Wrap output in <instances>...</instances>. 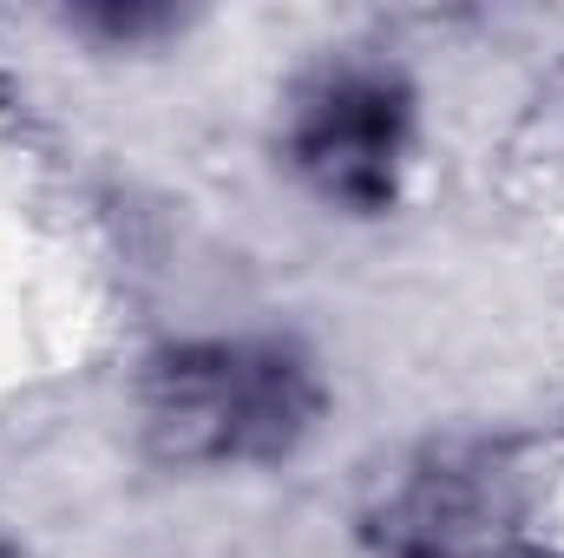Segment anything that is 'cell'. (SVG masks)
<instances>
[{
	"instance_id": "1",
	"label": "cell",
	"mask_w": 564,
	"mask_h": 558,
	"mask_svg": "<svg viewBox=\"0 0 564 558\" xmlns=\"http://www.w3.org/2000/svg\"><path fill=\"white\" fill-rule=\"evenodd\" d=\"M322 420V375L282 335H204L164 348L139 382L144 453L171 473L289 460Z\"/></svg>"
},
{
	"instance_id": "2",
	"label": "cell",
	"mask_w": 564,
	"mask_h": 558,
	"mask_svg": "<svg viewBox=\"0 0 564 558\" xmlns=\"http://www.w3.org/2000/svg\"><path fill=\"white\" fill-rule=\"evenodd\" d=\"M414 144V93L381 60H328L289 99V171L348 217H381L401 197Z\"/></svg>"
}]
</instances>
